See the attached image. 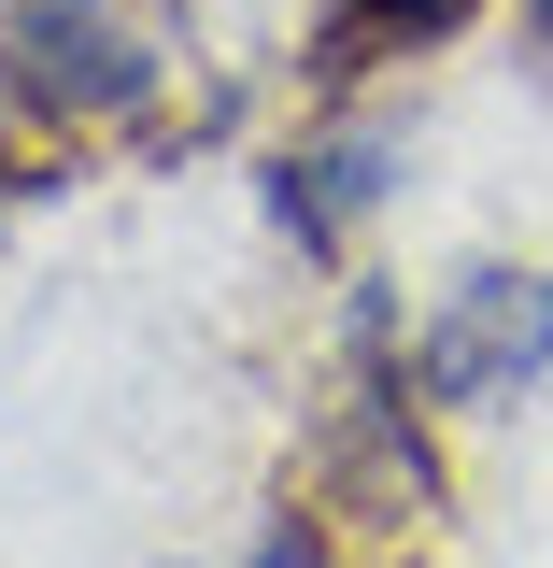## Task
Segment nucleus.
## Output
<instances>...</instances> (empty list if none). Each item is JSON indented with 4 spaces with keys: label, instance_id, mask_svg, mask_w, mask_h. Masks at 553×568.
I'll return each mask as SVG.
<instances>
[{
    "label": "nucleus",
    "instance_id": "nucleus-6",
    "mask_svg": "<svg viewBox=\"0 0 553 568\" xmlns=\"http://www.w3.org/2000/svg\"><path fill=\"white\" fill-rule=\"evenodd\" d=\"M511 14H525V58L553 71V0H511Z\"/></svg>",
    "mask_w": 553,
    "mask_h": 568
},
{
    "label": "nucleus",
    "instance_id": "nucleus-2",
    "mask_svg": "<svg viewBox=\"0 0 553 568\" xmlns=\"http://www.w3.org/2000/svg\"><path fill=\"white\" fill-rule=\"evenodd\" d=\"M398 185H412V100H398V85L298 100V129L256 142V200H270V227L298 242V271H327V284L369 256V227L398 213Z\"/></svg>",
    "mask_w": 553,
    "mask_h": 568
},
{
    "label": "nucleus",
    "instance_id": "nucleus-7",
    "mask_svg": "<svg viewBox=\"0 0 553 568\" xmlns=\"http://www.w3.org/2000/svg\"><path fill=\"white\" fill-rule=\"evenodd\" d=\"M185 14H199V29H213V14H242V0H185Z\"/></svg>",
    "mask_w": 553,
    "mask_h": 568
},
{
    "label": "nucleus",
    "instance_id": "nucleus-3",
    "mask_svg": "<svg viewBox=\"0 0 553 568\" xmlns=\"http://www.w3.org/2000/svg\"><path fill=\"white\" fill-rule=\"evenodd\" d=\"M412 384L440 398V426H496L553 398V271L540 256H469L426 284L412 313Z\"/></svg>",
    "mask_w": 553,
    "mask_h": 568
},
{
    "label": "nucleus",
    "instance_id": "nucleus-4",
    "mask_svg": "<svg viewBox=\"0 0 553 568\" xmlns=\"http://www.w3.org/2000/svg\"><path fill=\"white\" fill-rule=\"evenodd\" d=\"M483 0H298V100H341V85H398L412 58L469 43Z\"/></svg>",
    "mask_w": 553,
    "mask_h": 568
},
{
    "label": "nucleus",
    "instance_id": "nucleus-1",
    "mask_svg": "<svg viewBox=\"0 0 553 568\" xmlns=\"http://www.w3.org/2000/svg\"><path fill=\"white\" fill-rule=\"evenodd\" d=\"M199 71L185 0H0V114L29 142H171V100Z\"/></svg>",
    "mask_w": 553,
    "mask_h": 568
},
{
    "label": "nucleus",
    "instance_id": "nucleus-5",
    "mask_svg": "<svg viewBox=\"0 0 553 568\" xmlns=\"http://www.w3.org/2000/svg\"><path fill=\"white\" fill-rule=\"evenodd\" d=\"M71 185V142H29L14 114H0V213H29V200H58Z\"/></svg>",
    "mask_w": 553,
    "mask_h": 568
}]
</instances>
